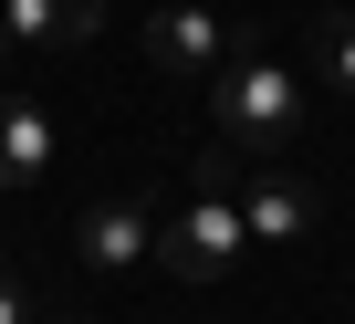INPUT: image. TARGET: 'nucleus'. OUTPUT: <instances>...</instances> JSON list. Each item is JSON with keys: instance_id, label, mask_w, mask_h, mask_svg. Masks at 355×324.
I'll return each mask as SVG.
<instances>
[{"instance_id": "nucleus-3", "label": "nucleus", "mask_w": 355, "mask_h": 324, "mask_svg": "<svg viewBox=\"0 0 355 324\" xmlns=\"http://www.w3.org/2000/svg\"><path fill=\"white\" fill-rule=\"evenodd\" d=\"M146 63L178 84H220L230 74V32L209 22V0H157L146 11Z\"/></svg>"}, {"instance_id": "nucleus-2", "label": "nucleus", "mask_w": 355, "mask_h": 324, "mask_svg": "<svg viewBox=\"0 0 355 324\" xmlns=\"http://www.w3.org/2000/svg\"><path fill=\"white\" fill-rule=\"evenodd\" d=\"M241 251H251L241 199H230L209 168L189 178V199H178V210H157V272H178V282H220Z\"/></svg>"}, {"instance_id": "nucleus-8", "label": "nucleus", "mask_w": 355, "mask_h": 324, "mask_svg": "<svg viewBox=\"0 0 355 324\" xmlns=\"http://www.w3.org/2000/svg\"><path fill=\"white\" fill-rule=\"evenodd\" d=\"M0 324H32V293H21L11 272H0Z\"/></svg>"}, {"instance_id": "nucleus-1", "label": "nucleus", "mask_w": 355, "mask_h": 324, "mask_svg": "<svg viewBox=\"0 0 355 324\" xmlns=\"http://www.w3.org/2000/svg\"><path fill=\"white\" fill-rule=\"evenodd\" d=\"M209 115H220V146H230V157L272 168V157L303 146V74H282V63H230V74L209 84Z\"/></svg>"}, {"instance_id": "nucleus-4", "label": "nucleus", "mask_w": 355, "mask_h": 324, "mask_svg": "<svg viewBox=\"0 0 355 324\" xmlns=\"http://www.w3.org/2000/svg\"><path fill=\"white\" fill-rule=\"evenodd\" d=\"M105 32V0H0V42L32 53V63H63Z\"/></svg>"}, {"instance_id": "nucleus-5", "label": "nucleus", "mask_w": 355, "mask_h": 324, "mask_svg": "<svg viewBox=\"0 0 355 324\" xmlns=\"http://www.w3.org/2000/svg\"><path fill=\"white\" fill-rule=\"evenodd\" d=\"M63 168V136H53V105L42 94H0V189H42Z\"/></svg>"}, {"instance_id": "nucleus-7", "label": "nucleus", "mask_w": 355, "mask_h": 324, "mask_svg": "<svg viewBox=\"0 0 355 324\" xmlns=\"http://www.w3.org/2000/svg\"><path fill=\"white\" fill-rule=\"evenodd\" d=\"M313 84H345L355 94V11H324L313 22Z\"/></svg>"}, {"instance_id": "nucleus-9", "label": "nucleus", "mask_w": 355, "mask_h": 324, "mask_svg": "<svg viewBox=\"0 0 355 324\" xmlns=\"http://www.w3.org/2000/svg\"><path fill=\"white\" fill-rule=\"evenodd\" d=\"M0 63H11V42H0Z\"/></svg>"}, {"instance_id": "nucleus-6", "label": "nucleus", "mask_w": 355, "mask_h": 324, "mask_svg": "<svg viewBox=\"0 0 355 324\" xmlns=\"http://www.w3.org/2000/svg\"><path fill=\"white\" fill-rule=\"evenodd\" d=\"M73 241H84V262H94V272H125V262H157V210H146V199H125V189H105V199H84Z\"/></svg>"}, {"instance_id": "nucleus-10", "label": "nucleus", "mask_w": 355, "mask_h": 324, "mask_svg": "<svg viewBox=\"0 0 355 324\" xmlns=\"http://www.w3.org/2000/svg\"><path fill=\"white\" fill-rule=\"evenodd\" d=\"M345 324H355V303H345Z\"/></svg>"}]
</instances>
